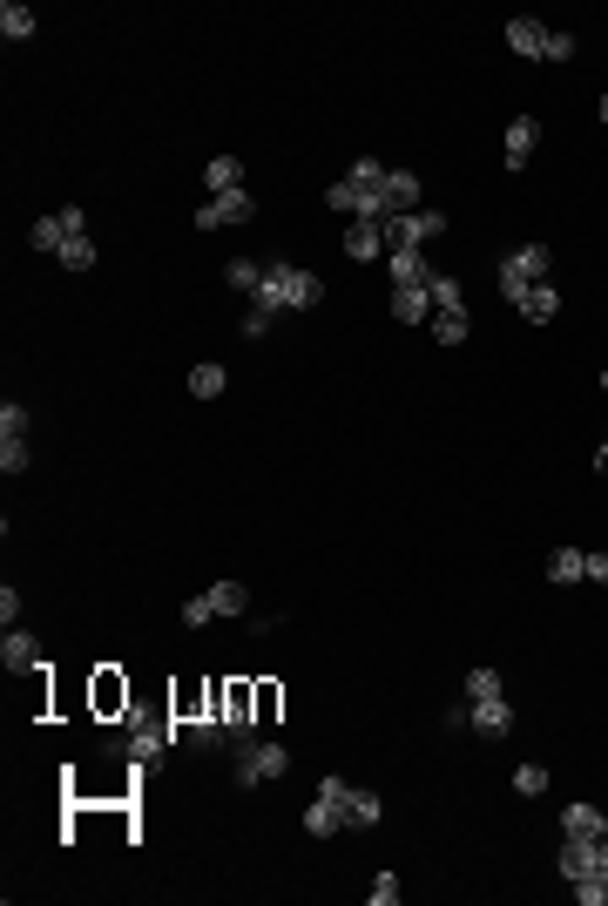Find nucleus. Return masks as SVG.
<instances>
[{
	"label": "nucleus",
	"instance_id": "nucleus-1",
	"mask_svg": "<svg viewBox=\"0 0 608 906\" xmlns=\"http://www.w3.org/2000/svg\"><path fill=\"white\" fill-rule=\"evenodd\" d=\"M291 771V751L284 744H264V737H244L237 744V785H264V778H284Z\"/></svg>",
	"mask_w": 608,
	"mask_h": 906
},
{
	"label": "nucleus",
	"instance_id": "nucleus-2",
	"mask_svg": "<svg viewBox=\"0 0 608 906\" xmlns=\"http://www.w3.org/2000/svg\"><path fill=\"white\" fill-rule=\"evenodd\" d=\"M548 264H554L548 244H521L514 257H500V298H521L527 284H541V278H548Z\"/></svg>",
	"mask_w": 608,
	"mask_h": 906
},
{
	"label": "nucleus",
	"instance_id": "nucleus-3",
	"mask_svg": "<svg viewBox=\"0 0 608 906\" xmlns=\"http://www.w3.org/2000/svg\"><path fill=\"white\" fill-rule=\"evenodd\" d=\"M257 217V197L250 190H230V197H210L196 210V230H223V224H250Z\"/></svg>",
	"mask_w": 608,
	"mask_h": 906
},
{
	"label": "nucleus",
	"instance_id": "nucleus-4",
	"mask_svg": "<svg viewBox=\"0 0 608 906\" xmlns=\"http://www.w3.org/2000/svg\"><path fill=\"white\" fill-rule=\"evenodd\" d=\"M345 251L359 257V264H372V257L386 251V217H352V230H345Z\"/></svg>",
	"mask_w": 608,
	"mask_h": 906
},
{
	"label": "nucleus",
	"instance_id": "nucleus-5",
	"mask_svg": "<svg viewBox=\"0 0 608 906\" xmlns=\"http://www.w3.org/2000/svg\"><path fill=\"white\" fill-rule=\"evenodd\" d=\"M548 34H554V28H541L534 14H521V21H507V48H514V55H527V61H548Z\"/></svg>",
	"mask_w": 608,
	"mask_h": 906
},
{
	"label": "nucleus",
	"instance_id": "nucleus-6",
	"mask_svg": "<svg viewBox=\"0 0 608 906\" xmlns=\"http://www.w3.org/2000/svg\"><path fill=\"white\" fill-rule=\"evenodd\" d=\"M338 812H345V825H352V832H372V825L386 819V798H379V792H365V785H352Z\"/></svg>",
	"mask_w": 608,
	"mask_h": 906
},
{
	"label": "nucleus",
	"instance_id": "nucleus-7",
	"mask_svg": "<svg viewBox=\"0 0 608 906\" xmlns=\"http://www.w3.org/2000/svg\"><path fill=\"white\" fill-rule=\"evenodd\" d=\"M514 305H521L527 325H554V312H561V291H554V278H541V284H527Z\"/></svg>",
	"mask_w": 608,
	"mask_h": 906
},
{
	"label": "nucleus",
	"instance_id": "nucleus-8",
	"mask_svg": "<svg viewBox=\"0 0 608 906\" xmlns=\"http://www.w3.org/2000/svg\"><path fill=\"white\" fill-rule=\"evenodd\" d=\"M318 298H325L318 271H298V264H284V312H311Z\"/></svg>",
	"mask_w": 608,
	"mask_h": 906
},
{
	"label": "nucleus",
	"instance_id": "nucleus-9",
	"mask_svg": "<svg viewBox=\"0 0 608 906\" xmlns=\"http://www.w3.org/2000/svg\"><path fill=\"white\" fill-rule=\"evenodd\" d=\"M534 142H541V122H534V115H514V122H507V170H527V163H534Z\"/></svg>",
	"mask_w": 608,
	"mask_h": 906
},
{
	"label": "nucleus",
	"instance_id": "nucleus-10",
	"mask_svg": "<svg viewBox=\"0 0 608 906\" xmlns=\"http://www.w3.org/2000/svg\"><path fill=\"white\" fill-rule=\"evenodd\" d=\"M419 190H426V183H419L413 170H392V176H386V217H413V210H419Z\"/></svg>",
	"mask_w": 608,
	"mask_h": 906
},
{
	"label": "nucleus",
	"instance_id": "nucleus-11",
	"mask_svg": "<svg viewBox=\"0 0 608 906\" xmlns=\"http://www.w3.org/2000/svg\"><path fill=\"white\" fill-rule=\"evenodd\" d=\"M392 318H399V325H426V318H433L426 284H392Z\"/></svg>",
	"mask_w": 608,
	"mask_h": 906
},
{
	"label": "nucleus",
	"instance_id": "nucleus-12",
	"mask_svg": "<svg viewBox=\"0 0 608 906\" xmlns=\"http://www.w3.org/2000/svg\"><path fill=\"white\" fill-rule=\"evenodd\" d=\"M0 663H7V670H41V643H34L28 629H7V636H0Z\"/></svg>",
	"mask_w": 608,
	"mask_h": 906
},
{
	"label": "nucleus",
	"instance_id": "nucleus-13",
	"mask_svg": "<svg viewBox=\"0 0 608 906\" xmlns=\"http://www.w3.org/2000/svg\"><path fill=\"white\" fill-rule=\"evenodd\" d=\"M473 731H480V737H507V731H514L507 697H480V704H473Z\"/></svg>",
	"mask_w": 608,
	"mask_h": 906
},
{
	"label": "nucleus",
	"instance_id": "nucleus-14",
	"mask_svg": "<svg viewBox=\"0 0 608 906\" xmlns=\"http://www.w3.org/2000/svg\"><path fill=\"white\" fill-rule=\"evenodd\" d=\"M169 737H176V724H136V731H129V758H136V765H149Z\"/></svg>",
	"mask_w": 608,
	"mask_h": 906
},
{
	"label": "nucleus",
	"instance_id": "nucleus-15",
	"mask_svg": "<svg viewBox=\"0 0 608 906\" xmlns=\"http://www.w3.org/2000/svg\"><path fill=\"white\" fill-rule=\"evenodd\" d=\"M304 832H311V839H332V832H345V812H338L332 798H311V805H304Z\"/></svg>",
	"mask_w": 608,
	"mask_h": 906
},
{
	"label": "nucleus",
	"instance_id": "nucleus-16",
	"mask_svg": "<svg viewBox=\"0 0 608 906\" xmlns=\"http://www.w3.org/2000/svg\"><path fill=\"white\" fill-rule=\"evenodd\" d=\"M561 832H568V839H602L608 819L595 812V805H568V812H561Z\"/></svg>",
	"mask_w": 608,
	"mask_h": 906
},
{
	"label": "nucleus",
	"instance_id": "nucleus-17",
	"mask_svg": "<svg viewBox=\"0 0 608 906\" xmlns=\"http://www.w3.org/2000/svg\"><path fill=\"white\" fill-rule=\"evenodd\" d=\"M426 298H433V312H467V291H460V278H446V271L426 278Z\"/></svg>",
	"mask_w": 608,
	"mask_h": 906
},
{
	"label": "nucleus",
	"instance_id": "nucleus-18",
	"mask_svg": "<svg viewBox=\"0 0 608 906\" xmlns=\"http://www.w3.org/2000/svg\"><path fill=\"white\" fill-rule=\"evenodd\" d=\"M581 873H595V839H568V846H561V879L575 886Z\"/></svg>",
	"mask_w": 608,
	"mask_h": 906
},
{
	"label": "nucleus",
	"instance_id": "nucleus-19",
	"mask_svg": "<svg viewBox=\"0 0 608 906\" xmlns=\"http://www.w3.org/2000/svg\"><path fill=\"white\" fill-rule=\"evenodd\" d=\"M426 325H433V339H440V345H467L473 339V318L467 312H433Z\"/></svg>",
	"mask_w": 608,
	"mask_h": 906
},
{
	"label": "nucleus",
	"instance_id": "nucleus-20",
	"mask_svg": "<svg viewBox=\"0 0 608 906\" xmlns=\"http://www.w3.org/2000/svg\"><path fill=\"white\" fill-rule=\"evenodd\" d=\"M257 312H284V264H264V284H257V298H250Z\"/></svg>",
	"mask_w": 608,
	"mask_h": 906
},
{
	"label": "nucleus",
	"instance_id": "nucleus-21",
	"mask_svg": "<svg viewBox=\"0 0 608 906\" xmlns=\"http://www.w3.org/2000/svg\"><path fill=\"white\" fill-rule=\"evenodd\" d=\"M203 183H210L217 197H230V190H244V163H237V156H217V163L203 170Z\"/></svg>",
	"mask_w": 608,
	"mask_h": 906
},
{
	"label": "nucleus",
	"instance_id": "nucleus-22",
	"mask_svg": "<svg viewBox=\"0 0 608 906\" xmlns=\"http://www.w3.org/2000/svg\"><path fill=\"white\" fill-rule=\"evenodd\" d=\"M34 28H41V21H34V7H21V0H7V7H0V34H7V41H28Z\"/></svg>",
	"mask_w": 608,
	"mask_h": 906
},
{
	"label": "nucleus",
	"instance_id": "nucleus-23",
	"mask_svg": "<svg viewBox=\"0 0 608 906\" xmlns=\"http://www.w3.org/2000/svg\"><path fill=\"white\" fill-rule=\"evenodd\" d=\"M426 278H433V264L419 251H392V284H426Z\"/></svg>",
	"mask_w": 608,
	"mask_h": 906
},
{
	"label": "nucleus",
	"instance_id": "nucleus-24",
	"mask_svg": "<svg viewBox=\"0 0 608 906\" xmlns=\"http://www.w3.org/2000/svg\"><path fill=\"white\" fill-rule=\"evenodd\" d=\"M581 568H588L581 548H554L548 555V582H581Z\"/></svg>",
	"mask_w": 608,
	"mask_h": 906
},
{
	"label": "nucleus",
	"instance_id": "nucleus-25",
	"mask_svg": "<svg viewBox=\"0 0 608 906\" xmlns=\"http://www.w3.org/2000/svg\"><path fill=\"white\" fill-rule=\"evenodd\" d=\"M223 284H230V291H250V298H257V284H264V264H250V257H230Z\"/></svg>",
	"mask_w": 608,
	"mask_h": 906
},
{
	"label": "nucleus",
	"instance_id": "nucleus-26",
	"mask_svg": "<svg viewBox=\"0 0 608 906\" xmlns=\"http://www.w3.org/2000/svg\"><path fill=\"white\" fill-rule=\"evenodd\" d=\"M14 440H28V406H21V399L0 406V447H14Z\"/></svg>",
	"mask_w": 608,
	"mask_h": 906
},
{
	"label": "nucleus",
	"instance_id": "nucleus-27",
	"mask_svg": "<svg viewBox=\"0 0 608 906\" xmlns=\"http://www.w3.org/2000/svg\"><path fill=\"white\" fill-rule=\"evenodd\" d=\"M575 900H581V906H608V873H602V866L575 879Z\"/></svg>",
	"mask_w": 608,
	"mask_h": 906
},
{
	"label": "nucleus",
	"instance_id": "nucleus-28",
	"mask_svg": "<svg viewBox=\"0 0 608 906\" xmlns=\"http://www.w3.org/2000/svg\"><path fill=\"white\" fill-rule=\"evenodd\" d=\"M210 609H217V616H244V582H217V589H210Z\"/></svg>",
	"mask_w": 608,
	"mask_h": 906
},
{
	"label": "nucleus",
	"instance_id": "nucleus-29",
	"mask_svg": "<svg viewBox=\"0 0 608 906\" xmlns=\"http://www.w3.org/2000/svg\"><path fill=\"white\" fill-rule=\"evenodd\" d=\"M28 244H34V251H61V244H68V230H61V217H41V224L28 230Z\"/></svg>",
	"mask_w": 608,
	"mask_h": 906
},
{
	"label": "nucleus",
	"instance_id": "nucleus-30",
	"mask_svg": "<svg viewBox=\"0 0 608 906\" xmlns=\"http://www.w3.org/2000/svg\"><path fill=\"white\" fill-rule=\"evenodd\" d=\"M61 264H68V271H95V244H88V237H68V244H61Z\"/></svg>",
	"mask_w": 608,
	"mask_h": 906
},
{
	"label": "nucleus",
	"instance_id": "nucleus-31",
	"mask_svg": "<svg viewBox=\"0 0 608 906\" xmlns=\"http://www.w3.org/2000/svg\"><path fill=\"white\" fill-rule=\"evenodd\" d=\"M190 393L196 399H217L223 393V366H190Z\"/></svg>",
	"mask_w": 608,
	"mask_h": 906
},
{
	"label": "nucleus",
	"instance_id": "nucleus-32",
	"mask_svg": "<svg viewBox=\"0 0 608 906\" xmlns=\"http://www.w3.org/2000/svg\"><path fill=\"white\" fill-rule=\"evenodd\" d=\"M514 792L541 798V792H548V765H521V771H514Z\"/></svg>",
	"mask_w": 608,
	"mask_h": 906
},
{
	"label": "nucleus",
	"instance_id": "nucleus-33",
	"mask_svg": "<svg viewBox=\"0 0 608 906\" xmlns=\"http://www.w3.org/2000/svg\"><path fill=\"white\" fill-rule=\"evenodd\" d=\"M223 744V717H203V724H190V751H217Z\"/></svg>",
	"mask_w": 608,
	"mask_h": 906
},
{
	"label": "nucleus",
	"instance_id": "nucleus-34",
	"mask_svg": "<svg viewBox=\"0 0 608 906\" xmlns=\"http://www.w3.org/2000/svg\"><path fill=\"white\" fill-rule=\"evenodd\" d=\"M480 697H500V677H494V670H473V677H467V704H480Z\"/></svg>",
	"mask_w": 608,
	"mask_h": 906
},
{
	"label": "nucleus",
	"instance_id": "nucleus-35",
	"mask_svg": "<svg viewBox=\"0 0 608 906\" xmlns=\"http://www.w3.org/2000/svg\"><path fill=\"white\" fill-rule=\"evenodd\" d=\"M28 440H14V447H0V474H28Z\"/></svg>",
	"mask_w": 608,
	"mask_h": 906
},
{
	"label": "nucleus",
	"instance_id": "nucleus-36",
	"mask_svg": "<svg viewBox=\"0 0 608 906\" xmlns=\"http://www.w3.org/2000/svg\"><path fill=\"white\" fill-rule=\"evenodd\" d=\"M176 616H183V623H190V629L217 623V609H210V595H196V602H183V609H176Z\"/></svg>",
	"mask_w": 608,
	"mask_h": 906
},
{
	"label": "nucleus",
	"instance_id": "nucleus-37",
	"mask_svg": "<svg viewBox=\"0 0 608 906\" xmlns=\"http://www.w3.org/2000/svg\"><path fill=\"white\" fill-rule=\"evenodd\" d=\"M392 900H399V879L379 873V879H372V906H392Z\"/></svg>",
	"mask_w": 608,
	"mask_h": 906
},
{
	"label": "nucleus",
	"instance_id": "nucleus-38",
	"mask_svg": "<svg viewBox=\"0 0 608 906\" xmlns=\"http://www.w3.org/2000/svg\"><path fill=\"white\" fill-rule=\"evenodd\" d=\"M548 61H575V34H548Z\"/></svg>",
	"mask_w": 608,
	"mask_h": 906
},
{
	"label": "nucleus",
	"instance_id": "nucleus-39",
	"mask_svg": "<svg viewBox=\"0 0 608 906\" xmlns=\"http://www.w3.org/2000/svg\"><path fill=\"white\" fill-rule=\"evenodd\" d=\"M264 332H271V312H257V305H250V312H244V339H264Z\"/></svg>",
	"mask_w": 608,
	"mask_h": 906
},
{
	"label": "nucleus",
	"instance_id": "nucleus-40",
	"mask_svg": "<svg viewBox=\"0 0 608 906\" xmlns=\"http://www.w3.org/2000/svg\"><path fill=\"white\" fill-rule=\"evenodd\" d=\"M588 582H608V555H588V568H581Z\"/></svg>",
	"mask_w": 608,
	"mask_h": 906
},
{
	"label": "nucleus",
	"instance_id": "nucleus-41",
	"mask_svg": "<svg viewBox=\"0 0 608 906\" xmlns=\"http://www.w3.org/2000/svg\"><path fill=\"white\" fill-rule=\"evenodd\" d=\"M595 866H602V873H608V832H602V839H595Z\"/></svg>",
	"mask_w": 608,
	"mask_h": 906
},
{
	"label": "nucleus",
	"instance_id": "nucleus-42",
	"mask_svg": "<svg viewBox=\"0 0 608 906\" xmlns=\"http://www.w3.org/2000/svg\"><path fill=\"white\" fill-rule=\"evenodd\" d=\"M595 474H608V440H602V447H595Z\"/></svg>",
	"mask_w": 608,
	"mask_h": 906
},
{
	"label": "nucleus",
	"instance_id": "nucleus-43",
	"mask_svg": "<svg viewBox=\"0 0 608 906\" xmlns=\"http://www.w3.org/2000/svg\"><path fill=\"white\" fill-rule=\"evenodd\" d=\"M595 115H602V122H608V95H602V102H595Z\"/></svg>",
	"mask_w": 608,
	"mask_h": 906
},
{
	"label": "nucleus",
	"instance_id": "nucleus-44",
	"mask_svg": "<svg viewBox=\"0 0 608 906\" xmlns=\"http://www.w3.org/2000/svg\"><path fill=\"white\" fill-rule=\"evenodd\" d=\"M602 393H608V366H602Z\"/></svg>",
	"mask_w": 608,
	"mask_h": 906
}]
</instances>
